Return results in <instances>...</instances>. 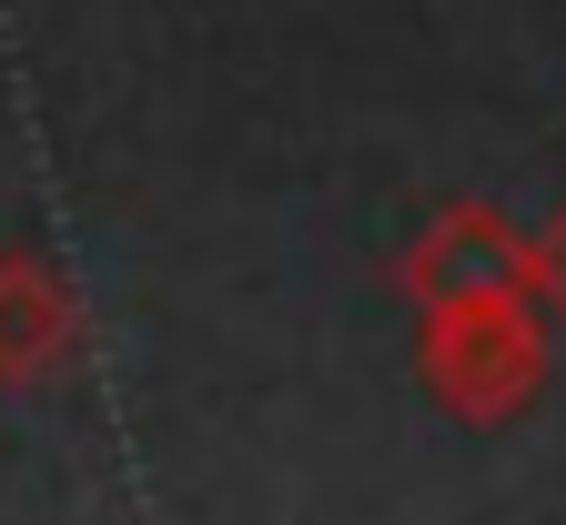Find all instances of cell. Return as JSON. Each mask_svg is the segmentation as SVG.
Returning <instances> with one entry per match:
<instances>
[{
	"mask_svg": "<svg viewBox=\"0 0 566 525\" xmlns=\"http://www.w3.org/2000/svg\"><path fill=\"white\" fill-rule=\"evenodd\" d=\"M526 293H536V314L566 324V212H546L526 233Z\"/></svg>",
	"mask_w": 566,
	"mask_h": 525,
	"instance_id": "277c9868",
	"label": "cell"
},
{
	"mask_svg": "<svg viewBox=\"0 0 566 525\" xmlns=\"http://www.w3.org/2000/svg\"><path fill=\"white\" fill-rule=\"evenodd\" d=\"M82 354V304L41 253H0V385H51Z\"/></svg>",
	"mask_w": 566,
	"mask_h": 525,
	"instance_id": "3957f363",
	"label": "cell"
},
{
	"mask_svg": "<svg viewBox=\"0 0 566 525\" xmlns=\"http://www.w3.org/2000/svg\"><path fill=\"white\" fill-rule=\"evenodd\" d=\"M424 385L446 395V414L465 424H506L536 385H546V314L526 293H485V304H446L424 314Z\"/></svg>",
	"mask_w": 566,
	"mask_h": 525,
	"instance_id": "6da1fadb",
	"label": "cell"
},
{
	"mask_svg": "<svg viewBox=\"0 0 566 525\" xmlns=\"http://www.w3.org/2000/svg\"><path fill=\"white\" fill-rule=\"evenodd\" d=\"M405 304H415V324L424 314H446V304H485V293H526V233L495 202H446L424 233L405 243ZM536 304V293H526Z\"/></svg>",
	"mask_w": 566,
	"mask_h": 525,
	"instance_id": "7a4b0ae2",
	"label": "cell"
}]
</instances>
